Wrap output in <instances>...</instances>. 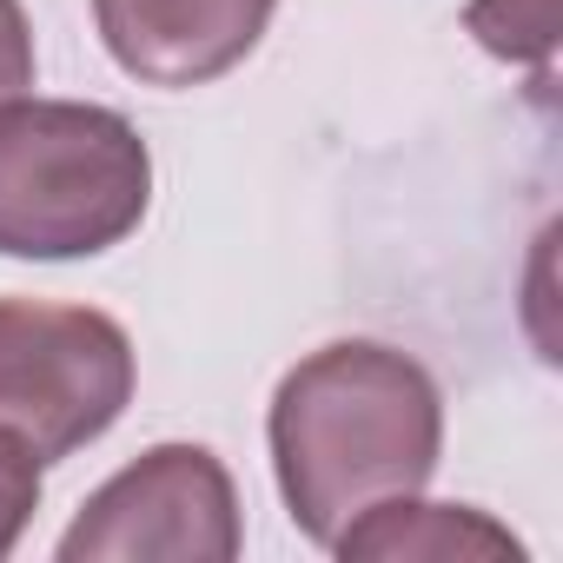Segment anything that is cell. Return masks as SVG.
Masks as SVG:
<instances>
[{"label": "cell", "instance_id": "52a82bcc", "mask_svg": "<svg viewBox=\"0 0 563 563\" xmlns=\"http://www.w3.org/2000/svg\"><path fill=\"white\" fill-rule=\"evenodd\" d=\"M464 21L497 60H517V67L543 74L550 54H556V0H471Z\"/></svg>", "mask_w": 563, "mask_h": 563}, {"label": "cell", "instance_id": "9c48e42d", "mask_svg": "<svg viewBox=\"0 0 563 563\" xmlns=\"http://www.w3.org/2000/svg\"><path fill=\"white\" fill-rule=\"evenodd\" d=\"M34 87V27L21 0H0V100H21Z\"/></svg>", "mask_w": 563, "mask_h": 563}, {"label": "cell", "instance_id": "ba28073f", "mask_svg": "<svg viewBox=\"0 0 563 563\" xmlns=\"http://www.w3.org/2000/svg\"><path fill=\"white\" fill-rule=\"evenodd\" d=\"M34 510H41V457L14 431H0V556L21 543Z\"/></svg>", "mask_w": 563, "mask_h": 563}, {"label": "cell", "instance_id": "6da1fadb", "mask_svg": "<svg viewBox=\"0 0 563 563\" xmlns=\"http://www.w3.org/2000/svg\"><path fill=\"white\" fill-rule=\"evenodd\" d=\"M265 438L292 523L332 550L352 517L431 484L444 451V398L411 352L339 339L278 378Z\"/></svg>", "mask_w": 563, "mask_h": 563}, {"label": "cell", "instance_id": "3957f363", "mask_svg": "<svg viewBox=\"0 0 563 563\" xmlns=\"http://www.w3.org/2000/svg\"><path fill=\"white\" fill-rule=\"evenodd\" d=\"M133 405V339L93 306L0 299V431L41 471L87 451Z\"/></svg>", "mask_w": 563, "mask_h": 563}, {"label": "cell", "instance_id": "7a4b0ae2", "mask_svg": "<svg viewBox=\"0 0 563 563\" xmlns=\"http://www.w3.org/2000/svg\"><path fill=\"white\" fill-rule=\"evenodd\" d=\"M153 206L140 126L93 100H0V252L93 258Z\"/></svg>", "mask_w": 563, "mask_h": 563}, {"label": "cell", "instance_id": "277c9868", "mask_svg": "<svg viewBox=\"0 0 563 563\" xmlns=\"http://www.w3.org/2000/svg\"><path fill=\"white\" fill-rule=\"evenodd\" d=\"M239 556V490L206 444H153L120 477H107L60 563H232Z\"/></svg>", "mask_w": 563, "mask_h": 563}, {"label": "cell", "instance_id": "5b68a950", "mask_svg": "<svg viewBox=\"0 0 563 563\" xmlns=\"http://www.w3.org/2000/svg\"><path fill=\"white\" fill-rule=\"evenodd\" d=\"M278 0H93L107 54L146 87H206L272 27Z\"/></svg>", "mask_w": 563, "mask_h": 563}, {"label": "cell", "instance_id": "8992f818", "mask_svg": "<svg viewBox=\"0 0 563 563\" xmlns=\"http://www.w3.org/2000/svg\"><path fill=\"white\" fill-rule=\"evenodd\" d=\"M332 550L345 563H471V556H510L517 563L523 556V543L504 523H490L484 510H471V504H418V490L385 497L365 517H352L332 537Z\"/></svg>", "mask_w": 563, "mask_h": 563}]
</instances>
